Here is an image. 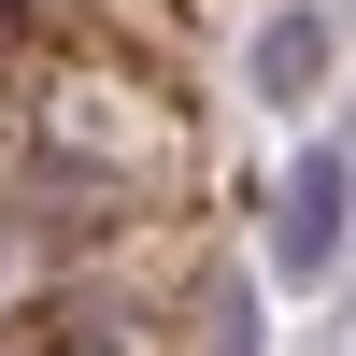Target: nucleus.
<instances>
[{
    "mask_svg": "<svg viewBox=\"0 0 356 356\" xmlns=\"http://www.w3.org/2000/svg\"><path fill=\"white\" fill-rule=\"evenodd\" d=\"M271 271H285V285H328V271H342V143H314V157L285 171V200H271Z\"/></svg>",
    "mask_w": 356,
    "mask_h": 356,
    "instance_id": "obj_1",
    "label": "nucleus"
},
{
    "mask_svg": "<svg viewBox=\"0 0 356 356\" xmlns=\"http://www.w3.org/2000/svg\"><path fill=\"white\" fill-rule=\"evenodd\" d=\"M314 72H328V15H271V43H257V86H271V100H314Z\"/></svg>",
    "mask_w": 356,
    "mask_h": 356,
    "instance_id": "obj_2",
    "label": "nucleus"
},
{
    "mask_svg": "<svg viewBox=\"0 0 356 356\" xmlns=\"http://www.w3.org/2000/svg\"><path fill=\"white\" fill-rule=\"evenodd\" d=\"M72 356H114V342H72Z\"/></svg>",
    "mask_w": 356,
    "mask_h": 356,
    "instance_id": "obj_3",
    "label": "nucleus"
}]
</instances>
